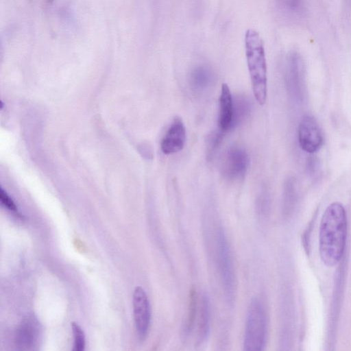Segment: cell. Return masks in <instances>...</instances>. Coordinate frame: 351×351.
I'll return each mask as SVG.
<instances>
[{
	"mask_svg": "<svg viewBox=\"0 0 351 351\" xmlns=\"http://www.w3.org/2000/svg\"><path fill=\"white\" fill-rule=\"evenodd\" d=\"M249 165L247 152L241 147H231L224 154L221 162L222 176L229 181L243 179L248 170Z\"/></svg>",
	"mask_w": 351,
	"mask_h": 351,
	"instance_id": "obj_5",
	"label": "cell"
},
{
	"mask_svg": "<svg viewBox=\"0 0 351 351\" xmlns=\"http://www.w3.org/2000/svg\"><path fill=\"white\" fill-rule=\"evenodd\" d=\"M134 319L136 330L140 339L147 337L151 320L149 299L143 287H136L132 298Z\"/></svg>",
	"mask_w": 351,
	"mask_h": 351,
	"instance_id": "obj_6",
	"label": "cell"
},
{
	"mask_svg": "<svg viewBox=\"0 0 351 351\" xmlns=\"http://www.w3.org/2000/svg\"><path fill=\"white\" fill-rule=\"evenodd\" d=\"M224 134L220 130L212 132L206 141V155L208 159H212L220 146Z\"/></svg>",
	"mask_w": 351,
	"mask_h": 351,
	"instance_id": "obj_16",
	"label": "cell"
},
{
	"mask_svg": "<svg viewBox=\"0 0 351 351\" xmlns=\"http://www.w3.org/2000/svg\"><path fill=\"white\" fill-rule=\"evenodd\" d=\"M251 104L249 99L243 96H238L234 99L233 130L244 121L249 116Z\"/></svg>",
	"mask_w": 351,
	"mask_h": 351,
	"instance_id": "obj_14",
	"label": "cell"
},
{
	"mask_svg": "<svg viewBox=\"0 0 351 351\" xmlns=\"http://www.w3.org/2000/svg\"><path fill=\"white\" fill-rule=\"evenodd\" d=\"M298 141L306 152L318 151L323 143V136L316 119L311 115L304 116L298 127Z\"/></svg>",
	"mask_w": 351,
	"mask_h": 351,
	"instance_id": "obj_7",
	"label": "cell"
},
{
	"mask_svg": "<svg viewBox=\"0 0 351 351\" xmlns=\"http://www.w3.org/2000/svg\"><path fill=\"white\" fill-rule=\"evenodd\" d=\"M215 77V73L209 65L204 63L197 64L190 71L189 86L195 93H204L213 84Z\"/></svg>",
	"mask_w": 351,
	"mask_h": 351,
	"instance_id": "obj_11",
	"label": "cell"
},
{
	"mask_svg": "<svg viewBox=\"0 0 351 351\" xmlns=\"http://www.w3.org/2000/svg\"><path fill=\"white\" fill-rule=\"evenodd\" d=\"M347 230L346 214L339 202L329 205L322 215L319 228V254L328 267L337 265L345 247Z\"/></svg>",
	"mask_w": 351,
	"mask_h": 351,
	"instance_id": "obj_1",
	"label": "cell"
},
{
	"mask_svg": "<svg viewBox=\"0 0 351 351\" xmlns=\"http://www.w3.org/2000/svg\"><path fill=\"white\" fill-rule=\"evenodd\" d=\"M0 199L1 204L11 211L16 212L17 208L12 198L8 195V193L1 188L0 190Z\"/></svg>",
	"mask_w": 351,
	"mask_h": 351,
	"instance_id": "obj_19",
	"label": "cell"
},
{
	"mask_svg": "<svg viewBox=\"0 0 351 351\" xmlns=\"http://www.w3.org/2000/svg\"><path fill=\"white\" fill-rule=\"evenodd\" d=\"M186 138V132L184 122L180 117H176L162 139V152L167 155L180 152L184 147Z\"/></svg>",
	"mask_w": 351,
	"mask_h": 351,
	"instance_id": "obj_8",
	"label": "cell"
},
{
	"mask_svg": "<svg viewBox=\"0 0 351 351\" xmlns=\"http://www.w3.org/2000/svg\"><path fill=\"white\" fill-rule=\"evenodd\" d=\"M216 254L224 292L227 300L232 303L236 289L235 275L230 248L221 228H218L216 232Z\"/></svg>",
	"mask_w": 351,
	"mask_h": 351,
	"instance_id": "obj_4",
	"label": "cell"
},
{
	"mask_svg": "<svg viewBox=\"0 0 351 351\" xmlns=\"http://www.w3.org/2000/svg\"><path fill=\"white\" fill-rule=\"evenodd\" d=\"M245 51L254 95L263 105L267 93V63L264 43L256 31L245 32Z\"/></svg>",
	"mask_w": 351,
	"mask_h": 351,
	"instance_id": "obj_2",
	"label": "cell"
},
{
	"mask_svg": "<svg viewBox=\"0 0 351 351\" xmlns=\"http://www.w3.org/2000/svg\"><path fill=\"white\" fill-rule=\"evenodd\" d=\"M71 328L73 335V348L74 351H82L85 348V335L84 330L76 322L71 323Z\"/></svg>",
	"mask_w": 351,
	"mask_h": 351,
	"instance_id": "obj_17",
	"label": "cell"
},
{
	"mask_svg": "<svg viewBox=\"0 0 351 351\" xmlns=\"http://www.w3.org/2000/svg\"><path fill=\"white\" fill-rule=\"evenodd\" d=\"M304 65L300 56L295 51L290 52L286 57L285 75L287 85L292 93L298 90L301 86Z\"/></svg>",
	"mask_w": 351,
	"mask_h": 351,
	"instance_id": "obj_12",
	"label": "cell"
},
{
	"mask_svg": "<svg viewBox=\"0 0 351 351\" xmlns=\"http://www.w3.org/2000/svg\"><path fill=\"white\" fill-rule=\"evenodd\" d=\"M266 317L262 301L254 298L250 302L247 314L243 341L246 351L263 350L265 344Z\"/></svg>",
	"mask_w": 351,
	"mask_h": 351,
	"instance_id": "obj_3",
	"label": "cell"
},
{
	"mask_svg": "<svg viewBox=\"0 0 351 351\" xmlns=\"http://www.w3.org/2000/svg\"><path fill=\"white\" fill-rule=\"evenodd\" d=\"M197 294L194 288H192L189 294L188 308L184 332L188 335L193 330L197 313Z\"/></svg>",
	"mask_w": 351,
	"mask_h": 351,
	"instance_id": "obj_15",
	"label": "cell"
},
{
	"mask_svg": "<svg viewBox=\"0 0 351 351\" xmlns=\"http://www.w3.org/2000/svg\"><path fill=\"white\" fill-rule=\"evenodd\" d=\"M276 6L284 12H294L300 6L301 0H274Z\"/></svg>",
	"mask_w": 351,
	"mask_h": 351,
	"instance_id": "obj_18",
	"label": "cell"
},
{
	"mask_svg": "<svg viewBox=\"0 0 351 351\" xmlns=\"http://www.w3.org/2000/svg\"><path fill=\"white\" fill-rule=\"evenodd\" d=\"M40 325L34 315L27 316L19 325L16 334V343L23 350L34 349L40 335Z\"/></svg>",
	"mask_w": 351,
	"mask_h": 351,
	"instance_id": "obj_9",
	"label": "cell"
},
{
	"mask_svg": "<svg viewBox=\"0 0 351 351\" xmlns=\"http://www.w3.org/2000/svg\"><path fill=\"white\" fill-rule=\"evenodd\" d=\"M219 106L218 128L225 134L233 130L234 118V99L226 84L221 85Z\"/></svg>",
	"mask_w": 351,
	"mask_h": 351,
	"instance_id": "obj_10",
	"label": "cell"
},
{
	"mask_svg": "<svg viewBox=\"0 0 351 351\" xmlns=\"http://www.w3.org/2000/svg\"><path fill=\"white\" fill-rule=\"evenodd\" d=\"M210 330V310L208 297L204 294L202 295L199 308L197 322V339L199 342L204 341Z\"/></svg>",
	"mask_w": 351,
	"mask_h": 351,
	"instance_id": "obj_13",
	"label": "cell"
}]
</instances>
